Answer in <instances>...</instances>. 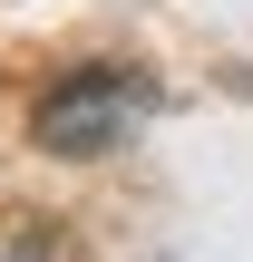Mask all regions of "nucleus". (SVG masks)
Returning a JSON list of instances; mask_svg holds the SVG:
<instances>
[{"mask_svg": "<svg viewBox=\"0 0 253 262\" xmlns=\"http://www.w3.org/2000/svg\"><path fill=\"white\" fill-rule=\"evenodd\" d=\"M146 117V88L127 78V68H78L68 88H49L39 97V117H29V136L49 146V156H107V146H127V126Z\"/></svg>", "mask_w": 253, "mask_h": 262, "instance_id": "obj_1", "label": "nucleus"}]
</instances>
